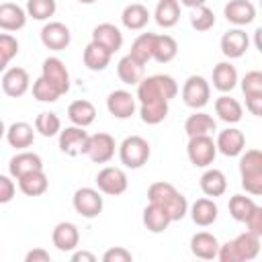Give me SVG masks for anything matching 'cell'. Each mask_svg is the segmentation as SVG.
I'll use <instances>...</instances> for the list:
<instances>
[{"mask_svg": "<svg viewBox=\"0 0 262 262\" xmlns=\"http://www.w3.org/2000/svg\"><path fill=\"white\" fill-rule=\"evenodd\" d=\"M178 94V84L172 76L156 74L149 78H143L137 84V98L139 102H151V100H170Z\"/></svg>", "mask_w": 262, "mask_h": 262, "instance_id": "cell-1", "label": "cell"}, {"mask_svg": "<svg viewBox=\"0 0 262 262\" xmlns=\"http://www.w3.org/2000/svg\"><path fill=\"white\" fill-rule=\"evenodd\" d=\"M239 174H242V186L250 194H262V151L260 149H248L239 158Z\"/></svg>", "mask_w": 262, "mask_h": 262, "instance_id": "cell-2", "label": "cell"}, {"mask_svg": "<svg viewBox=\"0 0 262 262\" xmlns=\"http://www.w3.org/2000/svg\"><path fill=\"white\" fill-rule=\"evenodd\" d=\"M149 154H151V149H149L147 139H143L139 135H129L119 145V158H121L123 166H127L131 170H137L143 164H147Z\"/></svg>", "mask_w": 262, "mask_h": 262, "instance_id": "cell-3", "label": "cell"}, {"mask_svg": "<svg viewBox=\"0 0 262 262\" xmlns=\"http://www.w3.org/2000/svg\"><path fill=\"white\" fill-rule=\"evenodd\" d=\"M186 154H188V160L196 168H207L209 164H213V160L217 156V147L209 135H194L188 139Z\"/></svg>", "mask_w": 262, "mask_h": 262, "instance_id": "cell-4", "label": "cell"}, {"mask_svg": "<svg viewBox=\"0 0 262 262\" xmlns=\"http://www.w3.org/2000/svg\"><path fill=\"white\" fill-rule=\"evenodd\" d=\"M41 78L61 96L70 90V74H68V68L63 66V61L59 57H47L43 61V72H41Z\"/></svg>", "mask_w": 262, "mask_h": 262, "instance_id": "cell-5", "label": "cell"}, {"mask_svg": "<svg viewBox=\"0 0 262 262\" xmlns=\"http://www.w3.org/2000/svg\"><path fill=\"white\" fill-rule=\"evenodd\" d=\"M211 88L203 76H190L182 86V100L190 108H203L209 102Z\"/></svg>", "mask_w": 262, "mask_h": 262, "instance_id": "cell-6", "label": "cell"}, {"mask_svg": "<svg viewBox=\"0 0 262 262\" xmlns=\"http://www.w3.org/2000/svg\"><path fill=\"white\" fill-rule=\"evenodd\" d=\"M96 186L100 192L117 196V194H123L127 190V176L121 168L106 166L96 174Z\"/></svg>", "mask_w": 262, "mask_h": 262, "instance_id": "cell-7", "label": "cell"}, {"mask_svg": "<svg viewBox=\"0 0 262 262\" xmlns=\"http://www.w3.org/2000/svg\"><path fill=\"white\" fill-rule=\"evenodd\" d=\"M88 133L84 131V127H66L63 131H59V149L66 156H78V154H86L88 149Z\"/></svg>", "mask_w": 262, "mask_h": 262, "instance_id": "cell-8", "label": "cell"}, {"mask_svg": "<svg viewBox=\"0 0 262 262\" xmlns=\"http://www.w3.org/2000/svg\"><path fill=\"white\" fill-rule=\"evenodd\" d=\"M74 209L82 217L92 219V217H96L102 211V196L94 188H88V186L78 188L74 192Z\"/></svg>", "mask_w": 262, "mask_h": 262, "instance_id": "cell-9", "label": "cell"}, {"mask_svg": "<svg viewBox=\"0 0 262 262\" xmlns=\"http://www.w3.org/2000/svg\"><path fill=\"white\" fill-rule=\"evenodd\" d=\"M115 139L108 133H94L88 137V149L86 154L94 164H106L115 156Z\"/></svg>", "mask_w": 262, "mask_h": 262, "instance_id": "cell-10", "label": "cell"}, {"mask_svg": "<svg viewBox=\"0 0 262 262\" xmlns=\"http://www.w3.org/2000/svg\"><path fill=\"white\" fill-rule=\"evenodd\" d=\"M41 41L47 49H53V51H61L70 45L72 41V35H70V29L63 25V23H47L43 29H41Z\"/></svg>", "mask_w": 262, "mask_h": 262, "instance_id": "cell-11", "label": "cell"}, {"mask_svg": "<svg viewBox=\"0 0 262 262\" xmlns=\"http://www.w3.org/2000/svg\"><path fill=\"white\" fill-rule=\"evenodd\" d=\"M29 74L25 68H10L2 76V90L10 98H18L29 90Z\"/></svg>", "mask_w": 262, "mask_h": 262, "instance_id": "cell-12", "label": "cell"}, {"mask_svg": "<svg viewBox=\"0 0 262 262\" xmlns=\"http://www.w3.org/2000/svg\"><path fill=\"white\" fill-rule=\"evenodd\" d=\"M250 45V39L246 35V31L242 29H229L223 37H221V51L225 57L229 59H235V57H242L246 53Z\"/></svg>", "mask_w": 262, "mask_h": 262, "instance_id": "cell-13", "label": "cell"}, {"mask_svg": "<svg viewBox=\"0 0 262 262\" xmlns=\"http://www.w3.org/2000/svg\"><path fill=\"white\" fill-rule=\"evenodd\" d=\"M51 239H53V246L59 252H72V250H76V246L80 242V233H78V227L74 223L61 221L53 227Z\"/></svg>", "mask_w": 262, "mask_h": 262, "instance_id": "cell-14", "label": "cell"}, {"mask_svg": "<svg viewBox=\"0 0 262 262\" xmlns=\"http://www.w3.org/2000/svg\"><path fill=\"white\" fill-rule=\"evenodd\" d=\"M106 108L117 119H129L135 113V98L127 90H115L106 98Z\"/></svg>", "mask_w": 262, "mask_h": 262, "instance_id": "cell-15", "label": "cell"}, {"mask_svg": "<svg viewBox=\"0 0 262 262\" xmlns=\"http://www.w3.org/2000/svg\"><path fill=\"white\" fill-rule=\"evenodd\" d=\"M244 145H246V137L239 129H225L217 135V141H215V147L227 156V158H233V156H239L244 151Z\"/></svg>", "mask_w": 262, "mask_h": 262, "instance_id": "cell-16", "label": "cell"}, {"mask_svg": "<svg viewBox=\"0 0 262 262\" xmlns=\"http://www.w3.org/2000/svg\"><path fill=\"white\" fill-rule=\"evenodd\" d=\"M225 18L237 27L242 25H250L256 18V8L250 0H229L223 8Z\"/></svg>", "mask_w": 262, "mask_h": 262, "instance_id": "cell-17", "label": "cell"}, {"mask_svg": "<svg viewBox=\"0 0 262 262\" xmlns=\"http://www.w3.org/2000/svg\"><path fill=\"white\" fill-rule=\"evenodd\" d=\"M92 41L98 43V45H102V47L108 49L111 53H115V51H119L121 45H123V33H121L115 25L102 23V25L94 27V31H92Z\"/></svg>", "mask_w": 262, "mask_h": 262, "instance_id": "cell-18", "label": "cell"}, {"mask_svg": "<svg viewBox=\"0 0 262 262\" xmlns=\"http://www.w3.org/2000/svg\"><path fill=\"white\" fill-rule=\"evenodd\" d=\"M217 250H219V242L209 231H199L190 239V252L196 258H201V260H213V258H217Z\"/></svg>", "mask_w": 262, "mask_h": 262, "instance_id": "cell-19", "label": "cell"}, {"mask_svg": "<svg viewBox=\"0 0 262 262\" xmlns=\"http://www.w3.org/2000/svg\"><path fill=\"white\" fill-rule=\"evenodd\" d=\"M27 23V12L14 2L0 4V29L4 31H18Z\"/></svg>", "mask_w": 262, "mask_h": 262, "instance_id": "cell-20", "label": "cell"}, {"mask_svg": "<svg viewBox=\"0 0 262 262\" xmlns=\"http://www.w3.org/2000/svg\"><path fill=\"white\" fill-rule=\"evenodd\" d=\"M117 74L123 84H131V86L139 84L145 74V63H141L133 55H125V57H121V61L117 66Z\"/></svg>", "mask_w": 262, "mask_h": 262, "instance_id": "cell-21", "label": "cell"}, {"mask_svg": "<svg viewBox=\"0 0 262 262\" xmlns=\"http://www.w3.org/2000/svg\"><path fill=\"white\" fill-rule=\"evenodd\" d=\"M16 180H18L20 192H25L27 196H39L49 186V180H47V176H45L43 170H31V172L18 176Z\"/></svg>", "mask_w": 262, "mask_h": 262, "instance_id": "cell-22", "label": "cell"}, {"mask_svg": "<svg viewBox=\"0 0 262 262\" xmlns=\"http://www.w3.org/2000/svg\"><path fill=\"white\" fill-rule=\"evenodd\" d=\"M8 170H10V176L12 178H18L31 170H43V162L37 154L33 151H20L16 156L10 158V164H8Z\"/></svg>", "mask_w": 262, "mask_h": 262, "instance_id": "cell-23", "label": "cell"}, {"mask_svg": "<svg viewBox=\"0 0 262 262\" xmlns=\"http://www.w3.org/2000/svg\"><path fill=\"white\" fill-rule=\"evenodd\" d=\"M172 223L168 211L160 205H154L149 203L145 209H143V225L151 231V233H162L164 229H168V225Z\"/></svg>", "mask_w": 262, "mask_h": 262, "instance_id": "cell-24", "label": "cell"}, {"mask_svg": "<svg viewBox=\"0 0 262 262\" xmlns=\"http://www.w3.org/2000/svg\"><path fill=\"white\" fill-rule=\"evenodd\" d=\"M82 57H84V66H86L88 70H92V72H100V70H104V68L111 63L113 53H111L108 49H104L102 45L90 41V43L86 45Z\"/></svg>", "mask_w": 262, "mask_h": 262, "instance_id": "cell-25", "label": "cell"}, {"mask_svg": "<svg viewBox=\"0 0 262 262\" xmlns=\"http://www.w3.org/2000/svg\"><path fill=\"white\" fill-rule=\"evenodd\" d=\"M6 139L12 147L16 149H25V147H31L33 141H35V131L29 123L25 121H18V123H12L8 129H6Z\"/></svg>", "mask_w": 262, "mask_h": 262, "instance_id": "cell-26", "label": "cell"}, {"mask_svg": "<svg viewBox=\"0 0 262 262\" xmlns=\"http://www.w3.org/2000/svg\"><path fill=\"white\" fill-rule=\"evenodd\" d=\"M68 119L78 127H88L96 119V108L90 100H74L68 106Z\"/></svg>", "mask_w": 262, "mask_h": 262, "instance_id": "cell-27", "label": "cell"}, {"mask_svg": "<svg viewBox=\"0 0 262 262\" xmlns=\"http://www.w3.org/2000/svg\"><path fill=\"white\" fill-rule=\"evenodd\" d=\"M217 213H219V209L211 199H196L190 207V217L201 227H209L211 223H215Z\"/></svg>", "mask_w": 262, "mask_h": 262, "instance_id": "cell-28", "label": "cell"}, {"mask_svg": "<svg viewBox=\"0 0 262 262\" xmlns=\"http://www.w3.org/2000/svg\"><path fill=\"white\" fill-rule=\"evenodd\" d=\"M237 84V72L229 61H219L213 68V86L219 92H229Z\"/></svg>", "mask_w": 262, "mask_h": 262, "instance_id": "cell-29", "label": "cell"}, {"mask_svg": "<svg viewBox=\"0 0 262 262\" xmlns=\"http://www.w3.org/2000/svg\"><path fill=\"white\" fill-rule=\"evenodd\" d=\"M231 242H233V248L237 252V260L239 262L242 260H254L258 256V252H260V235H254L250 231L239 233Z\"/></svg>", "mask_w": 262, "mask_h": 262, "instance_id": "cell-30", "label": "cell"}, {"mask_svg": "<svg viewBox=\"0 0 262 262\" xmlns=\"http://www.w3.org/2000/svg\"><path fill=\"white\" fill-rule=\"evenodd\" d=\"M121 20L127 29L131 31H139L149 23V10L143 4H127L121 12Z\"/></svg>", "mask_w": 262, "mask_h": 262, "instance_id": "cell-31", "label": "cell"}, {"mask_svg": "<svg viewBox=\"0 0 262 262\" xmlns=\"http://www.w3.org/2000/svg\"><path fill=\"white\" fill-rule=\"evenodd\" d=\"M178 53V43L174 37L170 35H156L154 39V51H151V59H156L158 63H168L176 57Z\"/></svg>", "mask_w": 262, "mask_h": 262, "instance_id": "cell-32", "label": "cell"}, {"mask_svg": "<svg viewBox=\"0 0 262 262\" xmlns=\"http://www.w3.org/2000/svg\"><path fill=\"white\" fill-rule=\"evenodd\" d=\"M154 18L160 27L170 29L178 23L180 18V2L178 0H160L154 12Z\"/></svg>", "mask_w": 262, "mask_h": 262, "instance_id": "cell-33", "label": "cell"}, {"mask_svg": "<svg viewBox=\"0 0 262 262\" xmlns=\"http://www.w3.org/2000/svg\"><path fill=\"white\" fill-rule=\"evenodd\" d=\"M201 190L207 194V196H221L225 190H227V180H225V174L221 170H207L203 176H201Z\"/></svg>", "mask_w": 262, "mask_h": 262, "instance_id": "cell-34", "label": "cell"}, {"mask_svg": "<svg viewBox=\"0 0 262 262\" xmlns=\"http://www.w3.org/2000/svg\"><path fill=\"white\" fill-rule=\"evenodd\" d=\"M215 113L225 123H237V121H242V104L235 98L225 96V94L215 100Z\"/></svg>", "mask_w": 262, "mask_h": 262, "instance_id": "cell-35", "label": "cell"}, {"mask_svg": "<svg viewBox=\"0 0 262 262\" xmlns=\"http://www.w3.org/2000/svg\"><path fill=\"white\" fill-rule=\"evenodd\" d=\"M184 131L188 137H194V135H209L211 131H215V121L211 115L207 113H194L186 119L184 123Z\"/></svg>", "mask_w": 262, "mask_h": 262, "instance_id": "cell-36", "label": "cell"}, {"mask_svg": "<svg viewBox=\"0 0 262 262\" xmlns=\"http://www.w3.org/2000/svg\"><path fill=\"white\" fill-rule=\"evenodd\" d=\"M141 121L147 125H158L166 119L168 115V100H151V102H141L139 106Z\"/></svg>", "mask_w": 262, "mask_h": 262, "instance_id": "cell-37", "label": "cell"}, {"mask_svg": "<svg viewBox=\"0 0 262 262\" xmlns=\"http://www.w3.org/2000/svg\"><path fill=\"white\" fill-rule=\"evenodd\" d=\"M154 39H156V33H141L133 45H131V53L135 59H139L141 63H147L151 59V51H154Z\"/></svg>", "mask_w": 262, "mask_h": 262, "instance_id": "cell-38", "label": "cell"}, {"mask_svg": "<svg viewBox=\"0 0 262 262\" xmlns=\"http://www.w3.org/2000/svg\"><path fill=\"white\" fill-rule=\"evenodd\" d=\"M176 188L170 184V182H154L149 188H147V201L154 203V205H160V207H166L174 196H176Z\"/></svg>", "mask_w": 262, "mask_h": 262, "instance_id": "cell-39", "label": "cell"}, {"mask_svg": "<svg viewBox=\"0 0 262 262\" xmlns=\"http://www.w3.org/2000/svg\"><path fill=\"white\" fill-rule=\"evenodd\" d=\"M35 131H39L43 137H53L61 131V121L55 113H39L35 119Z\"/></svg>", "mask_w": 262, "mask_h": 262, "instance_id": "cell-40", "label": "cell"}, {"mask_svg": "<svg viewBox=\"0 0 262 262\" xmlns=\"http://www.w3.org/2000/svg\"><path fill=\"white\" fill-rule=\"evenodd\" d=\"M254 207H256L254 199H250V196H246V194H233V196L229 199V215H231L235 221H242V223H244V219L254 211Z\"/></svg>", "mask_w": 262, "mask_h": 262, "instance_id": "cell-41", "label": "cell"}, {"mask_svg": "<svg viewBox=\"0 0 262 262\" xmlns=\"http://www.w3.org/2000/svg\"><path fill=\"white\" fill-rule=\"evenodd\" d=\"M27 14L35 20H47L55 14V0H27Z\"/></svg>", "mask_w": 262, "mask_h": 262, "instance_id": "cell-42", "label": "cell"}, {"mask_svg": "<svg viewBox=\"0 0 262 262\" xmlns=\"http://www.w3.org/2000/svg\"><path fill=\"white\" fill-rule=\"evenodd\" d=\"M190 25L196 31H209V29H213V25H215L213 10L209 6H205V4L203 6H196L194 12H192V16H190Z\"/></svg>", "mask_w": 262, "mask_h": 262, "instance_id": "cell-43", "label": "cell"}, {"mask_svg": "<svg viewBox=\"0 0 262 262\" xmlns=\"http://www.w3.org/2000/svg\"><path fill=\"white\" fill-rule=\"evenodd\" d=\"M242 92L246 96H258L262 94V72H248L242 80Z\"/></svg>", "mask_w": 262, "mask_h": 262, "instance_id": "cell-44", "label": "cell"}, {"mask_svg": "<svg viewBox=\"0 0 262 262\" xmlns=\"http://www.w3.org/2000/svg\"><path fill=\"white\" fill-rule=\"evenodd\" d=\"M33 96L39 100V102H55L59 98V94L43 80V78H37L33 82Z\"/></svg>", "mask_w": 262, "mask_h": 262, "instance_id": "cell-45", "label": "cell"}, {"mask_svg": "<svg viewBox=\"0 0 262 262\" xmlns=\"http://www.w3.org/2000/svg\"><path fill=\"white\" fill-rule=\"evenodd\" d=\"M164 209L168 211V215H170V219H172V221H180V219L188 213V203H186L184 194L176 192V196H174V199H172Z\"/></svg>", "mask_w": 262, "mask_h": 262, "instance_id": "cell-46", "label": "cell"}, {"mask_svg": "<svg viewBox=\"0 0 262 262\" xmlns=\"http://www.w3.org/2000/svg\"><path fill=\"white\" fill-rule=\"evenodd\" d=\"M244 223H246V231H250V233H254V235H260L262 237V207H254V211L244 219Z\"/></svg>", "mask_w": 262, "mask_h": 262, "instance_id": "cell-47", "label": "cell"}, {"mask_svg": "<svg viewBox=\"0 0 262 262\" xmlns=\"http://www.w3.org/2000/svg\"><path fill=\"white\" fill-rule=\"evenodd\" d=\"M0 53H4L8 59L18 53V41L10 33H0Z\"/></svg>", "mask_w": 262, "mask_h": 262, "instance_id": "cell-48", "label": "cell"}, {"mask_svg": "<svg viewBox=\"0 0 262 262\" xmlns=\"http://www.w3.org/2000/svg\"><path fill=\"white\" fill-rule=\"evenodd\" d=\"M131 260H133L131 252L125 250V248H119V246L106 250L104 256H102V262H131Z\"/></svg>", "mask_w": 262, "mask_h": 262, "instance_id": "cell-49", "label": "cell"}, {"mask_svg": "<svg viewBox=\"0 0 262 262\" xmlns=\"http://www.w3.org/2000/svg\"><path fill=\"white\" fill-rule=\"evenodd\" d=\"M14 190H16L14 182H12L8 176L0 174V205L10 203V201L14 199Z\"/></svg>", "mask_w": 262, "mask_h": 262, "instance_id": "cell-50", "label": "cell"}, {"mask_svg": "<svg viewBox=\"0 0 262 262\" xmlns=\"http://www.w3.org/2000/svg\"><path fill=\"white\" fill-rule=\"evenodd\" d=\"M217 258H219L221 262H239V260H237V252H235V248H233V242H225L223 246H219Z\"/></svg>", "mask_w": 262, "mask_h": 262, "instance_id": "cell-51", "label": "cell"}, {"mask_svg": "<svg viewBox=\"0 0 262 262\" xmlns=\"http://www.w3.org/2000/svg\"><path fill=\"white\" fill-rule=\"evenodd\" d=\"M246 106H248V111L252 115L260 117L262 115V94H258V96H246Z\"/></svg>", "mask_w": 262, "mask_h": 262, "instance_id": "cell-52", "label": "cell"}, {"mask_svg": "<svg viewBox=\"0 0 262 262\" xmlns=\"http://www.w3.org/2000/svg\"><path fill=\"white\" fill-rule=\"evenodd\" d=\"M25 262H51V256H49V252L37 248V250H31L25 256Z\"/></svg>", "mask_w": 262, "mask_h": 262, "instance_id": "cell-53", "label": "cell"}, {"mask_svg": "<svg viewBox=\"0 0 262 262\" xmlns=\"http://www.w3.org/2000/svg\"><path fill=\"white\" fill-rule=\"evenodd\" d=\"M72 262H96V256L94 254H90V252H74V256H72Z\"/></svg>", "mask_w": 262, "mask_h": 262, "instance_id": "cell-54", "label": "cell"}, {"mask_svg": "<svg viewBox=\"0 0 262 262\" xmlns=\"http://www.w3.org/2000/svg\"><path fill=\"white\" fill-rule=\"evenodd\" d=\"M207 0H180V4L188 6V8H196V6H203Z\"/></svg>", "mask_w": 262, "mask_h": 262, "instance_id": "cell-55", "label": "cell"}, {"mask_svg": "<svg viewBox=\"0 0 262 262\" xmlns=\"http://www.w3.org/2000/svg\"><path fill=\"white\" fill-rule=\"evenodd\" d=\"M8 61H10V59H8V57H6L4 53H0V72H4V70H6Z\"/></svg>", "mask_w": 262, "mask_h": 262, "instance_id": "cell-56", "label": "cell"}, {"mask_svg": "<svg viewBox=\"0 0 262 262\" xmlns=\"http://www.w3.org/2000/svg\"><path fill=\"white\" fill-rule=\"evenodd\" d=\"M260 35H262V29H256V47L262 51V41H260Z\"/></svg>", "mask_w": 262, "mask_h": 262, "instance_id": "cell-57", "label": "cell"}, {"mask_svg": "<svg viewBox=\"0 0 262 262\" xmlns=\"http://www.w3.org/2000/svg\"><path fill=\"white\" fill-rule=\"evenodd\" d=\"M4 135H6V127H4V121L0 119V139H2Z\"/></svg>", "mask_w": 262, "mask_h": 262, "instance_id": "cell-58", "label": "cell"}, {"mask_svg": "<svg viewBox=\"0 0 262 262\" xmlns=\"http://www.w3.org/2000/svg\"><path fill=\"white\" fill-rule=\"evenodd\" d=\"M78 2H82V4H92V2H96V0H78Z\"/></svg>", "mask_w": 262, "mask_h": 262, "instance_id": "cell-59", "label": "cell"}]
</instances>
